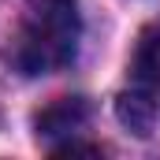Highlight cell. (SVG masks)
<instances>
[{
  "mask_svg": "<svg viewBox=\"0 0 160 160\" xmlns=\"http://www.w3.org/2000/svg\"><path fill=\"white\" fill-rule=\"evenodd\" d=\"M78 38V0H30L26 19L19 26L15 63L22 75H52L75 60Z\"/></svg>",
  "mask_w": 160,
  "mask_h": 160,
  "instance_id": "cell-1",
  "label": "cell"
},
{
  "mask_svg": "<svg viewBox=\"0 0 160 160\" xmlns=\"http://www.w3.org/2000/svg\"><path fill=\"white\" fill-rule=\"evenodd\" d=\"M86 119H89L86 97H60V101H52V104L38 116V134H41V138L71 134V130H78Z\"/></svg>",
  "mask_w": 160,
  "mask_h": 160,
  "instance_id": "cell-2",
  "label": "cell"
},
{
  "mask_svg": "<svg viewBox=\"0 0 160 160\" xmlns=\"http://www.w3.org/2000/svg\"><path fill=\"white\" fill-rule=\"evenodd\" d=\"M130 75L138 89H149V93L160 89V34H142L130 60Z\"/></svg>",
  "mask_w": 160,
  "mask_h": 160,
  "instance_id": "cell-3",
  "label": "cell"
},
{
  "mask_svg": "<svg viewBox=\"0 0 160 160\" xmlns=\"http://www.w3.org/2000/svg\"><path fill=\"white\" fill-rule=\"evenodd\" d=\"M116 116L123 127H130L134 134H149L153 127V101H149V89H130L116 101Z\"/></svg>",
  "mask_w": 160,
  "mask_h": 160,
  "instance_id": "cell-4",
  "label": "cell"
},
{
  "mask_svg": "<svg viewBox=\"0 0 160 160\" xmlns=\"http://www.w3.org/2000/svg\"><path fill=\"white\" fill-rule=\"evenodd\" d=\"M56 157H67V153H101L97 145H82V142H67V145H60V149H52Z\"/></svg>",
  "mask_w": 160,
  "mask_h": 160,
  "instance_id": "cell-5",
  "label": "cell"
}]
</instances>
